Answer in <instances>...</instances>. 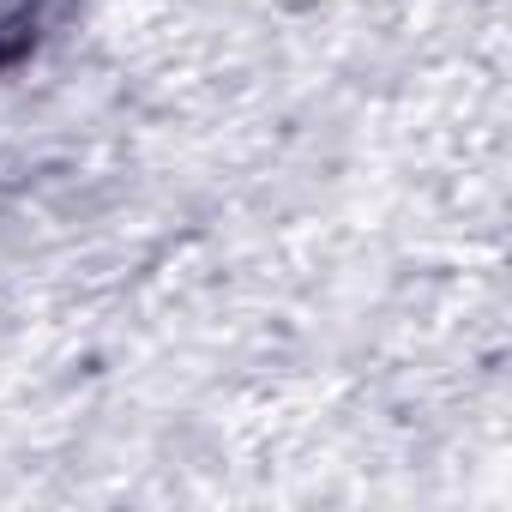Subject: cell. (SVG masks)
<instances>
[{"instance_id":"1","label":"cell","mask_w":512,"mask_h":512,"mask_svg":"<svg viewBox=\"0 0 512 512\" xmlns=\"http://www.w3.org/2000/svg\"><path fill=\"white\" fill-rule=\"evenodd\" d=\"M49 13H55V0H19L13 13H0V73H7L13 61H25V55L37 49V37H43Z\"/></svg>"}]
</instances>
